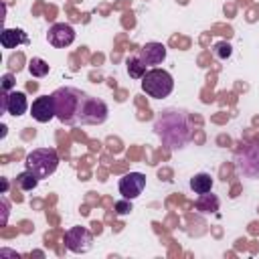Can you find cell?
<instances>
[{"instance_id":"ffe728a7","label":"cell","mask_w":259,"mask_h":259,"mask_svg":"<svg viewBox=\"0 0 259 259\" xmlns=\"http://www.w3.org/2000/svg\"><path fill=\"white\" fill-rule=\"evenodd\" d=\"M115 210H117V214H125V212H130V210H132L130 200H127V198H123V200L115 202Z\"/></svg>"},{"instance_id":"d6986e66","label":"cell","mask_w":259,"mask_h":259,"mask_svg":"<svg viewBox=\"0 0 259 259\" xmlns=\"http://www.w3.org/2000/svg\"><path fill=\"white\" fill-rule=\"evenodd\" d=\"M212 53H214V57H217L219 61H227V59L233 55V47H231L227 40H223V42H217V45L212 47Z\"/></svg>"},{"instance_id":"8992f818","label":"cell","mask_w":259,"mask_h":259,"mask_svg":"<svg viewBox=\"0 0 259 259\" xmlns=\"http://www.w3.org/2000/svg\"><path fill=\"white\" fill-rule=\"evenodd\" d=\"M237 170L249 178H257L259 176V142H251L245 144L235 158Z\"/></svg>"},{"instance_id":"ac0fdd59","label":"cell","mask_w":259,"mask_h":259,"mask_svg":"<svg viewBox=\"0 0 259 259\" xmlns=\"http://www.w3.org/2000/svg\"><path fill=\"white\" fill-rule=\"evenodd\" d=\"M28 71H30L32 77H45L49 73V63L38 59V57H34V59L28 61Z\"/></svg>"},{"instance_id":"ba28073f","label":"cell","mask_w":259,"mask_h":259,"mask_svg":"<svg viewBox=\"0 0 259 259\" xmlns=\"http://www.w3.org/2000/svg\"><path fill=\"white\" fill-rule=\"evenodd\" d=\"M144 188H146V176L142 172H130L123 178H119V194L127 200L138 198Z\"/></svg>"},{"instance_id":"5bb4252c","label":"cell","mask_w":259,"mask_h":259,"mask_svg":"<svg viewBox=\"0 0 259 259\" xmlns=\"http://www.w3.org/2000/svg\"><path fill=\"white\" fill-rule=\"evenodd\" d=\"M190 188H192L196 194L210 192V188H212V178H210V174L200 172V174H196L194 178H190Z\"/></svg>"},{"instance_id":"7402d4cb","label":"cell","mask_w":259,"mask_h":259,"mask_svg":"<svg viewBox=\"0 0 259 259\" xmlns=\"http://www.w3.org/2000/svg\"><path fill=\"white\" fill-rule=\"evenodd\" d=\"M6 219H8V202L6 198H2V225H6Z\"/></svg>"},{"instance_id":"4fadbf2b","label":"cell","mask_w":259,"mask_h":259,"mask_svg":"<svg viewBox=\"0 0 259 259\" xmlns=\"http://www.w3.org/2000/svg\"><path fill=\"white\" fill-rule=\"evenodd\" d=\"M28 36L22 28H4L0 34V45L4 49H16L18 45H26Z\"/></svg>"},{"instance_id":"9c48e42d","label":"cell","mask_w":259,"mask_h":259,"mask_svg":"<svg viewBox=\"0 0 259 259\" xmlns=\"http://www.w3.org/2000/svg\"><path fill=\"white\" fill-rule=\"evenodd\" d=\"M47 40L49 45H53L55 49H65L69 47L73 40H75V28L71 24H65V22H57L49 28L47 32Z\"/></svg>"},{"instance_id":"3957f363","label":"cell","mask_w":259,"mask_h":259,"mask_svg":"<svg viewBox=\"0 0 259 259\" xmlns=\"http://www.w3.org/2000/svg\"><path fill=\"white\" fill-rule=\"evenodd\" d=\"M24 166L26 170H30L34 176L38 178H49L57 166H59V154L57 150L53 148H38V150H32L26 160H24Z\"/></svg>"},{"instance_id":"8fae6325","label":"cell","mask_w":259,"mask_h":259,"mask_svg":"<svg viewBox=\"0 0 259 259\" xmlns=\"http://www.w3.org/2000/svg\"><path fill=\"white\" fill-rule=\"evenodd\" d=\"M30 115H32L36 121H40V123H47V121H51L53 117H57L53 95H42V97L34 99V101H32V107H30Z\"/></svg>"},{"instance_id":"9a60e30c","label":"cell","mask_w":259,"mask_h":259,"mask_svg":"<svg viewBox=\"0 0 259 259\" xmlns=\"http://www.w3.org/2000/svg\"><path fill=\"white\" fill-rule=\"evenodd\" d=\"M196 210L198 212H217L219 210V198L214 194H198V200H196Z\"/></svg>"},{"instance_id":"2e32d148","label":"cell","mask_w":259,"mask_h":259,"mask_svg":"<svg viewBox=\"0 0 259 259\" xmlns=\"http://www.w3.org/2000/svg\"><path fill=\"white\" fill-rule=\"evenodd\" d=\"M125 65H127V73H130V77H134V79H142L144 75H146V63L136 55V57H130L127 61H125Z\"/></svg>"},{"instance_id":"30bf717a","label":"cell","mask_w":259,"mask_h":259,"mask_svg":"<svg viewBox=\"0 0 259 259\" xmlns=\"http://www.w3.org/2000/svg\"><path fill=\"white\" fill-rule=\"evenodd\" d=\"M2 111L18 117L22 115L26 109H28V101H26V95L22 91H10V93H2Z\"/></svg>"},{"instance_id":"44dd1931","label":"cell","mask_w":259,"mask_h":259,"mask_svg":"<svg viewBox=\"0 0 259 259\" xmlns=\"http://www.w3.org/2000/svg\"><path fill=\"white\" fill-rule=\"evenodd\" d=\"M12 85H14V77H12L10 73H6V75L2 77V89L8 91V89H12Z\"/></svg>"},{"instance_id":"7c38bea8","label":"cell","mask_w":259,"mask_h":259,"mask_svg":"<svg viewBox=\"0 0 259 259\" xmlns=\"http://www.w3.org/2000/svg\"><path fill=\"white\" fill-rule=\"evenodd\" d=\"M138 57L146 63V65H160L164 59H166V47L162 42H146Z\"/></svg>"},{"instance_id":"6da1fadb","label":"cell","mask_w":259,"mask_h":259,"mask_svg":"<svg viewBox=\"0 0 259 259\" xmlns=\"http://www.w3.org/2000/svg\"><path fill=\"white\" fill-rule=\"evenodd\" d=\"M154 130L158 138L170 146V148H182L190 140V121L188 117L178 109H166L160 111L154 119Z\"/></svg>"},{"instance_id":"277c9868","label":"cell","mask_w":259,"mask_h":259,"mask_svg":"<svg viewBox=\"0 0 259 259\" xmlns=\"http://www.w3.org/2000/svg\"><path fill=\"white\" fill-rule=\"evenodd\" d=\"M142 89H144L146 95H150L154 99H162V97H168L172 93L174 79L164 69H150L142 77Z\"/></svg>"},{"instance_id":"5b68a950","label":"cell","mask_w":259,"mask_h":259,"mask_svg":"<svg viewBox=\"0 0 259 259\" xmlns=\"http://www.w3.org/2000/svg\"><path fill=\"white\" fill-rule=\"evenodd\" d=\"M105 117H107V105H105V101L99 99V97L83 95L75 123H81V125H99V123L105 121Z\"/></svg>"},{"instance_id":"e0dca14e","label":"cell","mask_w":259,"mask_h":259,"mask_svg":"<svg viewBox=\"0 0 259 259\" xmlns=\"http://www.w3.org/2000/svg\"><path fill=\"white\" fill-rule=\"evenodd\" d=\"M38 176H34L30 170H24V172H20L18 176H16V182H18V186L22 188V190H32V188H36V184H38Z\"/></svg>"},{"instance_id":"603a6c76","label":"cell","mask_w":259,"mask_h":259,"mask_svg":"<svg viewBox=\"0 0 259 259\" xmlns=\"http://www.w3.org/2000/svg\"><path fill=\"white\" fill-rule=\"evenodd\" d=\"M6 188H8V182L2 178V192H6Z\"/></svg>"},{"instance_id":"7a4b0ae2","label":"cell","mask_w":259,"mask_h":259,"mask_svg":"<svg viewBox=\"0 0 259 259\" xmlns=\"http://www.w3.org/2000/svg\"><path fill=\"white\" fill-rule=\"evenodd\" d=\"M51 95L55 101V113H57L59 121L75 125L77 111H79V105H81V99L85 93H81L79 89H73V87H61Z\"/></svg>"},{"instance_id":"52a82bcc","label":"cell","mask_w":259,"mask_h":259,"mask_svg":"<svg viewBox=\"0 0 259 259\" xmlns=\"http://www.w3.org/2000/svg\"><path fill=\"white\" fill-rule=\"evenodd\" d=\"M65 247L73 253H87L93 247V235L85 227H71L65 233Z\"/></svg>"}]
</instances>
